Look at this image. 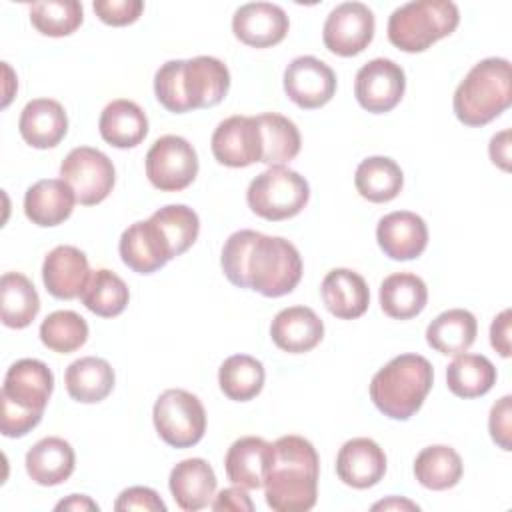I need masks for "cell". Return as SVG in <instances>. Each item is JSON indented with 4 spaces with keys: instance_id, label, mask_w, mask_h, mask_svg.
<instances>
[{
    "instance_id": "obj_27",
    "label": "cell",
    "mask_w": 512,
    "mask_h": 512,
    "mask_svg": "<svg viewBox=\"0 0 512 512\" xmlns=\"http://www.w3.org/2000/svg\"><path fill=\"white\" fill-rule=\"evenodd\" d=\"M74 466V448L58 436H46L26 452V472L40 486H58L66 482L72 476Z\"/></svg>"
},
{
    "instance_id": "obj_28",
    "label": "cell",
    "mask_w": 512,
    "mask_h": 512,
    "mask_svg": "<svg viewBox=\"0 0 512 512\" xmlns=\"http://www.w3.org/2000/svg\"><path fill=\"white\" fill-rule=\"evenodd\" d=\"M100 136L114 148H134L148 134V118L144 110L126 98L112 100L98 120Z\"/></svg>"
},
{
    "instance_id": "obj_48",
    "label": "cell",
    "mask_w": 512,
    "mask_h": 512,
    "mask_svg": "<svg viewBox=\"0 0 512 512\" xmlns=\"http://www.w3.org/2000/svg\"><path fill=\"white\" fill-rule=\"evenodd\" d=\"M488 152H490V160L500 166L502 170H510V130H502L498 134L492 136L490 140V146H488Z\"/></svg>"
},
{
    "instance_id": "obj_6",
    "label": "cell",
    "mask_w": 512,
    "mask_h": 512,
    "mask_svg": "<svg viewBox=\"0 0 512 512\" xmlns=\"http://www.w3.org/2000/svg\"><path fill=\"white\" fill-rule=\"evenodd\" d=\"M460 22L458 6L450 0H416L398 6L388 18V40L404 52H424L450 36Z\"/></svg>"
},
{
    "instance_id": "obj_19",
    "label": "cell",
    "mask_w": 512,
    "mask_h": 512,
    "mask_svg": "<svg viewBox=\"0 0 512 512\" xmlns=\"http://www.w3.org/2000/svg\"><path fill=\"white\" fill-rule=\"evenodd\" d=\"M90 278L88 258L76 246H56L42 264V280L46 290L60 300H74L82 294Z\"/></svg>"
},
{
    "instance_id": "obj_46",
    "label": "cell",
    "mask_w": 512,
    "mask_h": 512,
    "mask_svg": "<svg viewBox=\"0 0 512 512\" xmlns=\"http://www.w3.org/2000/svg\"><path fill=\"white\" fill-rule=\"evenodd\" d=\"M212 510H232V512H252L254 504L242 486H232L224 488L218 492V496L210 502Z\"/></svg>"
},
{
    "instance_id": "obj_15",
    "label": "cell",
    "mask_w": 512,
    "mask_h": 512,
    "mask_svg": "<svg viewBox=\"0 0 512 512\" xmlns=\"http://www.w3.org/2000/svg\"><path fill=\"white\" fill-rule=\"evenodd\" d=\"M52 388H54L52 370L42 360L22 358L8 368L0 398L26 412L44 414Z\"/></svg>"
},
{
    "instance_id": "obj_23",
    "label": "cell",
    "mask_w": 512,
    "mask_h": 512,
    "mask_svg": "<svg viewBox=\"0 0 512 512\" xmlns=\"http://www.w3.org/2000/svg\"><path fill=\"white\" fill-rule=\"evenodd\" d=\"M272 454V444L260 436L238 438L232 442L224 458L228 480L246 490L262 488L268 466L272 462Z\"/></svg>"
},
{
    "instance_id": "obj_35",
    "label": "cell",
    "mask_w": 512,
    "mask_h": 512,
    "mask_svg": "<svg viewBox=\"0 0 512 512\" xmlns=\"http://www.w3.org/2000/svg\"><path fill=\"white\" fill-rule=\"evenodd\" d=\"M2 324L8 328H26L40 312V298L34 284L20 272H6L0 280Z\"/></svg>"
},
{
    "instance_id": "obj_24",
    "label": "cell",
    "mask_w": 512,
    "mask_h": 512,
    "mask_svg": "<svg viewBox=\"0 0 512 512\" xmlns=\"http://www.w3.org/2000/svg\"><path fill=\"white\" fill-rule=\"evenodd\" d=\"M76 204L74 190L62 178L34 182L24 194V214L36 226H58L70 218Z\"/></svg>"
},
{
    "instance_id": "obj_31",
    "label": "cell",
    "mask_w": 512,
    "mask_h": 512,
    "mask_svg": "<svg viewBox=\"0 0 512 512\" xmlns=\"http://www.w3.org/2000/svg\"><path fill=\"white\" fill-rule=\"evenodd\" d=\"M478 322L472 312L464 308H452L438 314L426 328V342L440 354L458 356L464 354L476 340Z\"/></svg>"
},
{
    "instance_id": "obj_13",
    "label": "cell",
    "mask_w": 512,
    "mask_h": 512,
    "mask_svg": "<svg viewBox=\"0 0 512 512\" xmlns=\"http://www.w3.org/2000/svg\"><path fill=\"white\" fill-rule=\"evenodd\" d=\"M214 158L230 168L262 162V134L256 116H230L212 134Z\"/></svg>"
},
{
    "instance_id": "obj_11",
    "label": "cell",
    "mask_w": 512,
    "mask_h": 512,
    "mask_svg": "<svg viewBox=\"0 0 512 512\" xmlns=\"http://www.w3.org/2000/svg\"><path fill=\"white\" fill-rule=\"evenodd\" d=\"M374 28V14L366 4L342 2L328 14L322 40L336 56H356L372 42Z\"/></svg>"
},
{
    "instance_id": "obj_7",
    "label": "cell",
    "mask_w": 512,
    "mask_h": 512,
    "mask_svg": "<svg viewBox=\"0 0 512 512\" xmlns=\"http://www.w3.org/2000/svg\"><path fill=\"white\" fill-rule=\"evenodd\" d=\"M310 186L304 176L286 166H270L260 172L246 190L250 210L264 220H286L304 210Z\"/></svg>"
},
{
    "instance_id": "obj_36",
    "label": "cell",
    "mask_w": 512,
    "mask_h": 512,
    "mask_svg": "<svg viewBox=\"0 0 512 512\" xmlns=\"http://www.w3.org/2000/svg\"><path fill=\"white\" fill-rule=\"evenodd\" d=\"M256 118L262 134V162L268 166H282L294 160L302 146L296 124L276 112H266Z\"/></svg>"
},
{
    "instance_id": "obj_14",
    "label": "cell",
    "mask_w": 512,
    "mask_h": 512,
    "mask_svg": "<svg viewBox=\"0 0 512 512\" xmlns=\"http://www.w3.org/2000/svg\"><path fill=\"white\" fill-rule=\"evenodd\" d=\"M284 92L304 110L320 108L336 92V74L316 56H298L284 70Z\"/></svg>"
},
{
    "instance_id": "obj_9",
    "label": "cell",
    "mask_w": 512,
    "mask_h": 512,
    "mask_svg": "<svg viewBox=\"0 0 512 512\" xmlns=\"http://www.w3.org/2000/svg\"><path fill=\"white\" fill-rule=\"evenodd\" d=\"M60 178L74 190L76 202L94 206L108 198L114 188L116 172L112 160L90 146H78L60 164Z\"/></svg>"
},
{
    "instance_id": "obj_3",
    "label": "cell",
    "mask_w": 512,
    "mask_h": 512,
    "mask_svg": "<svg viewBox=\"0 0 512 512\" xmlns=\"http://www.w3.org/2000/svg\"><path fill=\"white\" fill-rule=\"evenodd\" d=\"M228 88L230 72L214 56L168 60L154 76L156 100L174 114L216 106L224 100Z\"/></svg>"
},
{
    "instance_id": "obj_33",
    "label": "cell",
    "mask_w": 512,
    "mask_h": 512,
    "mask_svg": "<svg viewBox=\"0 0 512 512\" xmlns=\"http://www.w3.org/2000/svg\"><path fill=\"white\" fill-rule=\"evenodd\" d=\"M448 390L458 398H478L496 384V368L482 354H458L446 368Z\"/></svg>"
},
{
    "instance_id": "obj_16",
    "label": "cell",
    "mask_w": 512,
    "mask_h": 512,
    "mask_svg": "<svg viewBox=\"0 0 512 512\" xmlns=\"http://www.w3.org/2000/svg\"><path fill=\"white\" fill-rule=\"evenodd\" d=\"M290 20L286 12L272 2L242 4L232 16L234 36L252 48H270L284 40Z\"/></svg>"
},
{
    "instance_id": "obj_26",
    "label": "cell",
    "mask_w": 512,
    "mask_h": 512,
    "mask_svg": "<svg viewBox=\"0 0 512 512\" xmlns=\"http://www.w3.org/2000/svg\"><path fill=\"white\" fill-rule=\"evenodd\" d=\"M320 294L328 312L340 320L360 318L370 304L366 280L350 268L330 270L322 280Z\"/></svg>"
},
{
    "instance_id": "obj_49",
    "label": "cell",
    "mask_w": 512,
    "mask_h": 512,
    "mask_svg": "<svg viewBox=\"0 0 512 512\" xmlns=\"http://www.w3.org/2000/svg\"><path fill=\"white\" fill-rule=\"evenodd\" d=\"M56 510H98V504L84 494H70L56 504Z\"/></svg>"
},
{
    "instance_id": "obj_44",
    "label": "cell",
    "mask_w": 512,
    "mask_h": 512,
    "mask_svg": "<svg viewBox=\"0 0 512 512\" xmlns=\"http://www.w3.org/2000/svg\"><path fill=\"white\" fill-rule=\"evenodd\" d=\"M114 510H150V512H166V504L158 496L156 490L146 486H132L120 492L114 502Z\"/></svg>"
},
{
    "instance_id": "obj_1",
    "label": "cell",
    "mask_w": 512,
    "mask_h": 512,
    "mask_svg": "<svg viewBox=\"0 0 512 512\" xmlns=\"http://www.w3.org/2000/svg\"><path fill=\"white\" fill-rule=\"evenodd\" d=\"M224 276L238 288H250L266 298L290 294L302 278V258L292 242L256 230L228 236L220 256Z\"/></svg>"
},
{
    "instance_id": "obj_10",
    "label": "cell",
    "mask_w": 512,
    "mask_h": 512,
    "mask_svg": "<svg viewBox=\"0 0 512 512\" xmlns=\"http://www.w3.org/2000/svg\"><path fill=\"white\" fill-rule=\"evenodd\" d=\"M144 166L154 188L162 192H178L194 182L198 174V156L186 138L166 134L154 140Z\"/></svg>"
},
{
    "instance_id": "obj_18",
    "label": "cell",
    "mask_w": 512,
    "mask_h": 512,
    "mask_svg": "<svg viewBox=\"0 0 512 512\" xmlns=\"http://www.w3.org/2000/svg\"><path fill=\"white\" fill-rule=\"evenodd\" d=\"M336 474L346 486L372 488L386 474V454L372 438H352L338 450Z\"/></svg>"
},
{
    "instance_id": "obj_47",
    "label": "cell",
    "mask_w": 512,
    "mask_h": 512,
    "mask_svg": "<svg viewBox=\"0 0 512 512\" xmlns=\"http://www.w3.org/2000/svg\"><path fill=\"white\" fill-rule=\"evenodd\" d=\"M490 344L502 356H510V310H502L490 326Z\"/></svg>"
},
{
    "instance_id": "obj_37",
    "label": "cell",
    "mask_w": 512,
    "mask_h": 512,
    "mask_svg": "<svg viewBox=\"0 0 512 512\" xmlns=\"http://www.w3.org/2000/svg\"><path fill=\"white\" fill-rule=\"evenodd\" d=\"M264 366L248 354H234L226 358L218 370V384L226 398L234 402H248L256 398L264 386Z\"/></svg>"
},
{
    "instance_id": "obj_5",
    "label": "cell",
    "mask_w": 512,
    "mask_h": 512,
    "mask_svg": "<svg viewBox=\"0 0 512 512\" xmlns=\"http://www.w3.org/2000/svg\"><path fill=\"white\" fill-rule=\"evenodd\" d=\"M512 102V68L506 58H484L458 84L452 106L466 126H484Z\"/></svg>"
},
{
    "instance_id": "obj_32",
    "label": "cell",
    "mask_w": 512,
    "mask_h": 512,
    "mask_svg": "<svg viewBox=\"0 0 512 512\" xmlns=\"http://www.w3.org/2000/svg\"><path fill=\"white\" fill-rule=\"evenodd\" d=\"M354 184L364 200L382 204L394 200L400 194L404 186V174L392 158L370 156L358 164Z\"/></svg>"
},
{
    "instance_id": "obj_22",
    "label": "cell",
    "mask_w": 512,
    "mask_h": 512,
    "mask_svg": "<svg viewBox=\"0 0 512 512\" xmlns=\"http://www.w3.org/2000/svg\"><path fill=\"white\" fill-rule=\"evenodd\" d=\"M20 136L32 148H54L68 132V116L60 102L52 98L30 100L18 120Z\"/></svg>"
},
{
    "instance_id": "obj_17",
    "label": "cell",
    "mask_w": 512,
    "mask_h": 512,
    "mask_svg": "<svg viewBox=\"0 0 512 512\" xmlns=\"http://www.w3.org/2000/svg\"><path fill=\"white\" fill-rule=\"evenodd\" d=\"M376 240L388 258L414 260L428 246V226L422 216L408 210H396L380 218Z\"/></svg>"
},
{
    "instance_id": "obj_4",
    "label": "cell",
    "mask_w": 512,
    "mask_h": 512,
    "mask_svg": "<svg viewBox=\"0 0 512 512\" xmlns=\"http://www.w3.org/2000/svg\"><path fill=\"white\" fill-rule=\"evenodd\" d=\"M434 382L432 364L420 354H400L380 368L370 382V400L392 420L412 418Z\"/></svg>"
},
{
    "instance_id": "obj_41",
    "label": "cell",
    "mask_w": 512,
    "mask_h": 512,
    "mask_svg": "<svg viewBox=\"0 0 512 512\" xmlns=\"http://www.w3.org/2000/svg\"><path fill=\"white\" fill-rule=\"evenodd\" d=\"M82 4L76 0H48L30 6L32 26L52 38L68 36L82 24Z\"/></svg>"
},
{
    "instance_id": "obj_45",
    "label": "cell",
    "mask_w": 512,
    "mask_h": 512,
    "mask_svg": "<svg viewBox=\"0 0 512 512\" xmlns=\"http://www.w3.org/2000/svg\"><path fill=\"white\" fill-rule=\"evenodd\" d=\"M510 396H502L490 410L488 428L492 440L502 448L510 450Z\"/></svg>"
},
{
    "instance_id": "obj_29",
    "label": "cell",
    "mask_w": 512,
    "mask_h": 512,
    "mask_svg": "<svg viewBox=\"0 0 512 512\" xmlns=\"http://www.w3.org/2000/svg\"><path fill=\"white\" fill-rule=\"evenodd\" d=\"M114 380L112 366L96 356L78 358L64 372V384L70 398L82 404L102 402L112 392Z\"/></svg>"
},
{
    "instance_id": "obj_40",
    "label": "cell",
    "mask_w": 512,
    "mask_h": 512,
    "mask_svg": "<svg viewBox=\"0 0 512 512\" xmlns=\"http://www.w3.org/2000/svg\"><path fill=\"white\" fill-rule=\"evenodd\" d=\"M42 344L58 354H70L86 344L88 324L74 310H56L40 324Z\"/></svg>"
},
{
    "instance_id": "obj_12",
    "label": "cell",
    "mask_w": 512,
    "mask_h": 512,
    "mask_svg": "<svg viewBox=\"0 0 512 512\" xmlns=\"http://www.w3.org/2000/svg\"><path fill=\"white\" fill-rule=\"evenodd\" d=\"M404 90V70L390 58H374L366 62L354 80V96L358 104L372 114H384L396 108Z\"/></svg>"
},
{
    "instance_id": "obj_38",
    "label": "cell",
    "mask_w": 512,
    "mask_h": 512,
    "mask_svg": "<svg viewBox=\"0 0 512 512\" xmlns=\"http://www.w3.org/2000/svg\"><path fill=\"white\" fill-rule=\"evenodd\" d=\"M82 304L96 316L112 318L124 312L130 300L126 282L108 268L90 272V278L80 294Z\"/></svg>"
},
{
    "instance_id": "obj_8",
    "label": "cell",
    "mask_w": 512,
    "mask_h": 512,
    "mask_svg": "<svg viewBox=\"0 0 512 512\" xmlns=\"http://www.w3.org/2000/svg\"><path fill=\"white\" fill-rule=\"evenodd\" d=\"M158 436L172 448H190L206 432V410L198 396L182 388L164 390L152 408Z\"/></svg>"
},
{
    "instance_id": "obj_2",
    "label": "cell",
    "mask_w": 512,
    "mask_h": 512,
    "mask_svg": "<svg viewBox=\"0 0 512 512\" xmlns=\"http://www.w3.org/2000/svg\"><path fill=\"white\" fill-rule=\"evenodd\" d=\"M272 462L264 478L266 504L276 512H306L318 498L320 458L310 440L282 436L274 444Z\"/></svg>"
},
{
    "instance_id": "obj_25",
    "label": "cell",
    "mask_w": 512,
    "mask_h": 512,
    "mask_svg": "<svg viewBox=\"0 0 512 512\" xmlns=\"http://www.w3.org/2000/svg\"><path fill=\"white\" fill-rule=\"evenodd\" d=\"M216 474L204 458H186L178 462L168 478L176 504L186 512L206 508L216 492Z\"/></svg>"
},
{
    "instance_id": "obj_43",
    "label": "cell",
    "mask_w": 512,
    "mask_h": 512,
    "mask_svg": "<svg viewBox=\"0 0 512 512\" xmlns=\"http://www.w3.org/2000/svg\"><path fill=\"white\" fill-rule=\"evenodd\" d=\"M42 420V414L26 412L6 400H2V416H0V428L6 438H20L26 436L32 428H36Z\"/></svg>"
},
{
    "instance_id": "obj_20",
    "label": "cell",
    "mask_w": 512,
    "mask_h": 512,
    "mask_svg": "<svg viewBox=\"0 0 512 512\" xmlns=\"http://www.w3.org/2000/svg\"><path fill=\"white\" fill-rule=\"evenodd\" d=\"M118 250L122 262L138 274H152L172 260L160 230L150 218L130 224L120 236Z\"/></svg>"
},
{
    "instance_id": "obj_34",
    "label": "cell",
    "mask_w": 512,
    "mask_h": 512,
    "mask_svg": "<svg viewBox=\"0 0 512 512\" xmlns=\"http://www.w3.org/2000/svg\"><path fill=\"white\" fill-rule=\"evenodd\" d=\"M462 458L446 444H434L420 450L414 460V476L428 490H448L462 478Z\"/></svg>"
},
{
    "instance_id": "obj_50",
    "label": "cell",
    "mask_w": 512,
    "mask_h": 512,
    "mask_svg": "<svg viewBox=\"0 0 512 512\" xmlns=\"http://www.w3.org/2000/svg\"><path fill=\"white\" fill-rule=\"evenodd\" d=\"M374 510H380V508H384V510H388V508H408V510H418V504H414V502H408V500H398V498H390V500H382V502H378V504H374L372 506Z\"/></svg>"
},
{
    "instance_id": "obj_42",
    "label": "cell",
    "mask_w": 512,
    "mask_h": 512,
    "mask_svg": "<svg viewBox=\"0 0 512 512\" xmlns=\"http://www.w3.org/2000/svg\"><path fill=\"white\" fill-rule=\"evenodd\" d=\"M92 8L104 24L126 26L140 18L144 10V2L142 0H96Z\"/></svg>"
},
{
    "instance_id": "obj_21",
    "label": "cell",
    "mask_w": 512,
    "mask_h": 512,
    "mask_svg": "<svg viewBox=\"0 0 512 512\" xmlns=\"http://www.w3.org/2000/svg\"><path fill=\"white\" fill-rule=\"evenodd\" d=\"M270 338L288 354H304L314 350L324 338V322L308 306H290L274 316Z\"/></svg>"
},
{
    "instance_id": "obj_39",
    "label": "cell",
    "mask_w": 512,
    "mask_h": 512,
    "mask_svg": "<svg viewBox=\"0 0 512 512\" xmlns=\"http://www.w3.org/2000/svg\"><path fill=\"white\" fill-rule=\"evenodd\" d=\"M150 220L160 230L172 258L184 254L196 242L200 232V218L186 204H168L156 210Z\"/></svg>"
},
{
    "instance_id": "obj_30",
    "label": "cell",
    "mask_w": 512,
    "mask_h": 512,
    "mask_svg": "<svg viewBox=\"0 0 512 512\" xmlns=\"http://www.w3.org/2000/svg\"><path fill=\"white\" fill-rule=\"evenodd\" d=\"M380 308L394 320H410L418 316L428 302L426 282L412 272H396L380 284Z\"/></svg>"
}]
</instances>
